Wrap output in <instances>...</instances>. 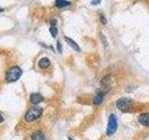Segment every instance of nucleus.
<instances>
[{
	"label": "nucleus",
	"instance_id": "f257e3e1",
	"mask_svg": "<svg viewBox=\"0 0 149 140\" xmlns=\"http://www.w3.org/2000/svg\"><path fill=\"white\" fill-rule=\"evenodd\" d=\"M42 114H43V108L39 106H35L25 112L23 120L26 123H33L35 121L38 120L41 118Z\"/></svg>",
	"mask_w": 149,
	"mask_h": 140
},
{
	"label": "nucleus",
	"instance_id": "f03ea898",
	"mask_svg": "<svg viewBox=\"0 0 149 140\" xmlns=\"http://www.w3.org/2000/svg\"><path fill=\"white\" fill-rule=\"evenodd\" d=\"M22 76V69L20 66H12L6 73V81L8 83L16 82Z\"/></svg>",
	"mask_w": 149,
	"mask_h": 140
},
{
	"label": "nucleus",
	"instance_id": "7ed1b4c3",
	"mask_svg": "<svg viewBox=\"0 0 149 140\" xmlns=\"http://www.w3.org/2000/svg\"><path fill=\"white\" fill-rule=\"evenodd\" d=\"M133 106V100L128 97H122L116 100V106L118 110H120L123 113H128L132 110V107Z\"/></svg>",
	"mask_w": 149,
	"mask_h": 140
},
{
	"label": "nucleus",
	"instance_id": "20e7f679",
	"mask_svg": "<svg viewBox=\"0 0 149 140\" xmlns=\"http://www.w3.org/2000/svg\"><path fill=\"white\" fill-rule=\"evenodd\" d=\"M118 118L115 114H110L108 118V123H107V128H106V135L107 136H112L118 130Z\"/></svg>",
	"mask_w": 149,
	"mask_h": 140
},
{
	"label": "nucleus",
	"instance_id": "39448f33",
	"mask_svg": "<svg viewBox=\"0 0 149 140\" xmlns=\"http://www.w3.org/2000/svg\"><path fill=\"white\" fill-rule=\"evenodd\" d=\"M44 101V97L38 92H32L30 94V103L34 106L39 105L40 103Z\"/></svg>",
	"mask_w": 149,
	"mask_h": 140
},
{
	"label": "nucleus",
	"instance_id": "423d86ee",
	"mask_svg": "<svg viewBox=\"0 0 149 140\" xmlns=\"http://www.w3.org/2000/svg\"><path fill=\"white\" fill-rule=\"evenodd\" d=\"M138 123L146 128H149V112H143L138 116Z\"/></svg>",
	"mask_w": 149,
	"mask_h": 140
},
{
	"label": "nucleus",
	"instance_id": "0eeeda50",
	"mask_svg": "<svg viewBox=\"0 0 149 140\" xmlns=\"http://www.w3.org/2000/svg\"><path fill=\"white\" fill-rule=\"evenodd\" d=\"M30 139L31 140H48L45 134L40 130L34 131V132L30 134Z\"/></svg>",
	"mask_w": 149,
	"mask_h": 140
},
{
	"label": "nucleus",
	"instance_id": "6e6552de",
	"mask_svg": "<svg viewBox=\"0 0 149 140\" xmlns=\"http://www.w3.org/2000/svg\"><path fill=\"white\" fill-rule=\"evenodd\" d=\"M104 92H99L93 97V104L95 106H101L102 104V102H104Z\"/></svg>",
	"mask_w": 149,
	"mask_h": 140
},
{
	"label": "nucleus",
	"instance_id": "1a4fd4ad",
	"mask_svg": "<svg viewBox=\"0 0 149 140\" xmlns=\"http://www.w3.org/2000/svg\"><path fill=\"white\" fill-rule=\"evenodd\" d=\"M49 65H50V61L47 57L41 58L38 62V67L40 69H47L48 67H49Z\"/></svg>",
	"mask_w": 149,
	"mask_h": 140
},
{
	"label": "nucleus",
	"instance_id": "9d476101",
	"mask_svg": "<svg viewBox=\"0 0 149 140\" xmlns=\"http://www.w3.org/2000/svg\"><path fill=\"white\" fill-rule=\"evenodd\" d=\"M64 40L67 42V44L71 47L72 49H74V50H77V51H80V48H79V46L77 45V43L76 41H74L73 39H71L68 36H64Z\"/></svg>",
	"mask_w": 149,
	"mask_h": 140
},
{
	"label": "nucleus",
	"instance_id": "9b49d317",
	"mask_svg": "<svg viewBox=\"0 0 149 140\" xmlns=\"http://www.w3.org/2000/svg\"><path fill=\"white\" fill-rule=\"evenodd\" d=\"M71 4L67 0H56L55 1V7L58 8H63L64 7H67Z\"/></svg>",
	"mask_w": 149,
	"mask_h": 140
},
{
	"label": "nucleus",
	"instance_id": "f8f14e48",
	"mask_svg": "<svg viewBox=\"0 0 149 140\" xmlns=\"http://www.w3.org/2000/svg\"><path fill=\"white\" fill-rule=\"evenodd\" d=\"M110 85V81H109V78H104V79L102 80V86L104 87V88H107Z\"/></svg>",
	"mask_w": 149,
	"mask_h": 140
},
{
	"label": "nucleus",
	"instance_id": "ddd939ff",
	"mask_svg": "<svg viewBox=\"0 0 149 140\" xmlns=\"http://www.w3.org/2000/svg\"><path fill=\"white\" fill-rule=\"evenodd\" d=\"M49 32H50L51 36H52L53 37H55L56 36H57V34H58L57 27H56V26H51V27H50V29H49Z\"/></svg>",
	"mask_w": 149,
	"mask_h": 140
},
{
	"label": "nucleus",
	"instance_id": "4468645a",
	"mask_svg": "<svg viewBox=\"0 0 149 140\" xmlns=\"http://www.w3.org/2000/svg\"><path fill=\"white\" fill-rule=\"evenodd\" d=\"M100 36H101V39L102 41V44H104V47H108V41H107L106 37L102 34V33H100Z\"/></svg>",
	"mask_w": 149,
	"mask_h": 140
},
{
	"label": "nucleus",
	"instance_id": "2eb2a0df",
	"mask_svg": "<svg viewBox=\"0 0 149 140\" xmlns=\"http://www.w3.org/2000/svg\"><path fill=\"white\" fill-rule=\"evenodd\" d=\"M100 20H101V22H102V24H106V23H107L106 18H105L104 15H102V14H100Z\"/></svg>",
	"mask_w": 149,
	"mask_h": 140
},
{
	"label": "nucleus",
	"instance_id": "dca6fc26",
	"mask_svg": "<svg viewBox=\"0 0 149 140\" xmlns=\"http://www.w3.org/2000/svg\"><path fill=\"white\" fill-rule=\"evenodd\" d=\"M101 2H102V0H93V1L91 2V5L95 6V5H99Z\"/></svg>",
	"mask_w": 149,
	"mask_h": 140
},
{
	"label": "nucleus",
	"instance_id": "f3484780",
	"mask_svg": "<svg viewBox=\"0 0 149 140\" xmlns=\"http://www.w3.org/2000/svg\"><path fill=\"white\" fill-rule=\"evenodd\" d=\"M50 23H51V26H56V23H57V21H56L55 19H52V20L50 21Z\"/></svg>",
	"mask_w": 149,
	"mask_h": 140
},
{
	"label": "nucleus",
	"instance_id": "a211bd4d",
	"mask_svg": "<svg viewBox=\"0 0 149 140\" xmlns=\"http://www.w3.org/2000/svg\"><path fill=\"white\" fill-rule=\"evenodd\" d=\"M58 50L60 51V52H62V45H61V43L60 42H58Z\"/></svg>",
	"mask_w": 149,
	"mask_h": 140
},
{
	"label": "nucleus",
	"instance_id": "6ab92c4d",
	"mask_svg": "<svg viewBox=\"0 0 149 140\" xmlns=\"http://www.w3.org/2000/svg\"><path fill=\"white\" fill-rule=\"evenodd\" d=\"M68 140H74L73 138H71V137H68Z\"/></svg>",
	"mask_w": 149,
	"mask_h": 140
}]
</instances>
